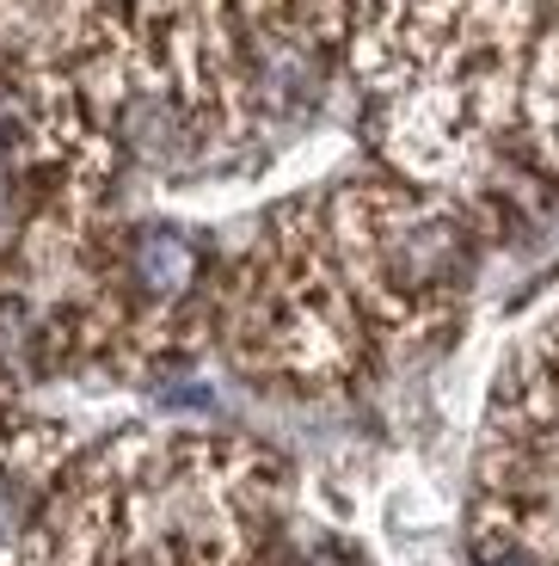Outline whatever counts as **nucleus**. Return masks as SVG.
<instances>
[{"instance_id": "f257e3e1", "label": "nucleus", "mask_w": 559, "mask_h": 566, "mask_svg": "<svg viewBox=\"0 0 559 566\" xmlns=\"http://www.w3.org/2000/svg\"><path fill=\"white\" fill-rule=\"evenodd\" d=\"M474 277V228L449 198L345 185L271 228L228 290V345L246 369L338 382L376 345L412 339Z\"/></svg>"}, {"instance_id": "f03ea898", "label": "nucleus", "mask_w": 559, "mask_h": 566, "mask_svg": "<svg viewBox=\"0 0 559 566\" xmlns=\"http://www.w3.org/2000/svg\"><path fill=\"white\" fill-rule=\"evenodd\" d=\"M277 462L234 438H112L56 486V566H246Z\"/></svg>"}, {"instance_id": "7ed1b4c3", "label": "nucleus", "mask_w": 559, "mask_h": 566, "mask_svg": "<svg viewBox=\"0 0 559 566\" xmlns=\"http://www.w3.org/2000/svg\"><path fill=\"white\" fill-rule=\"evenodd\" d=\"M68 462L74 443L62 424L0 407V566H56L50 517Z\"/></svg>"}]
</instances>
